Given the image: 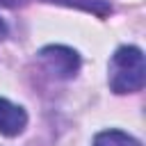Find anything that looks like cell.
Masks as SVG:
<instances>
[{
    "mask_svg": "<svg viewBox=\"0 0 146 146\" xmlns=\"http://www.w3.org/2000/svg\"><path fill=\"white\" fill-rule=\"evenodd\" d=\"M5 36H7V25H5V21L0 18V41H2Z\"/></svg>",
    "mask_w": 146,
    "mask_h": 146,
    "instance_id": "obj_7",
    "label": "cell"
},
{
    "mask_svg": "<svg viewBox=\"0 0 146 146\" xmlns=\"http://www.w3.org/2000/svg\"><path fill=\"white\" fill-rule=\"evenodd\" d=\"M27 125V114L23 107L9 103L7 98H0V135L5 137H16L25 130Z\"/></svg>",
    "mask_w": 146,
    "mask_h": 146,
    "instance_id": "obj_3",
    "label": "cell"
},
{
    "mask_svg": "<svg viewBox=\"0 0 146 146\" xmlns=\"http://www.w3.org/2000/svg\"><path fill=\"white\" fill-rule=\"evenodd\" d=\"M48 2H59V5H68V7H80L84 11H94L98 16H105L112 11V7L105 0H48Z\"/></svg>",
    "mask_w": 146,
    "mask_h": 146,
    "instance_id": "obj_5",
    "label": "cell"
},
{
    "mask_svg": "<svg viewBox=\"0 0 146 146\" xmlns=\"http://www.w3.org/2000/svg\"><path fill=\"white\" fill-rule=\"evenodd\" d=\"M91 146H141V141L121 130H103L94 137Z\"/></svg>",
    "mask_w": 146,
    "mask_h": 146,
    "instance_id": "obj_4",
    "label": "cell"
},
{
    "mask_svg": "<svg viewBox=\"0 0 146 146\" xmlns=\"http://www.w3.org/2000/svg\"><path fill=\"white\" fill-rule=\"evenodd\" d=\"M30 0H0V7H9V9H16V7H25Z\"/></svg>",
    "mask_w": 146,
    "mask_h": 146,
    "instance_id": "obj_6",
    "label": "cell"
},
{
    "mask_svg": "<svg viewBox=\"0 0 146 146\" xmlns=\"http://www.w3.org/2000/svg\"><path fill=\"white\" fill-rule=\"evenodd\" d=\"M39 62L43 64V68L59 78V80H68L80 71V55L68 48V46H46L39 50Z\"/></svg>",
    "mask_w": 146,
    "mask_h": 146,
    "instance_id": "obj_2",
    "label": "cell"
},
{
    "mask_svg": "<svg viewBox=\"0 0 146 146\" xmlns=\"http://www.w3.org/2000/svg\"><path fill=\"white\" fill-rule=\"evenodd\" d=\"M110 89L114 94H135L144 89L146 64L144 52L137 46H121L110 59Z\"/></svg>",
    "mask_w": 146,
    "mask_h": 146,
    "instance_id": "obj_1",
    "label": "cell"
}]
</instances>
